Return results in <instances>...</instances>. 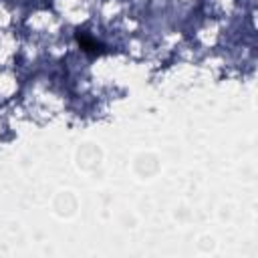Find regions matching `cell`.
<instances>
[{
	"instance_id": "6da1fadb",
	"label": "cell",
	"mask_w": 258,
	"mask_h": 258,
	"mask_svg": "<svg viewBox=\"0 0 258 258\" xmlns=\"http://www.w3.org/2000/svg\"><path fill=\"white\" fill-rule=\"evenodd\" d=\"M75 40L79 44V48L89 56V58H97V56H103L109 52L107 44H103L97 36H93L91 32H87L85 28H77L75 30Z\"/></svg>"
}]
</instances>
